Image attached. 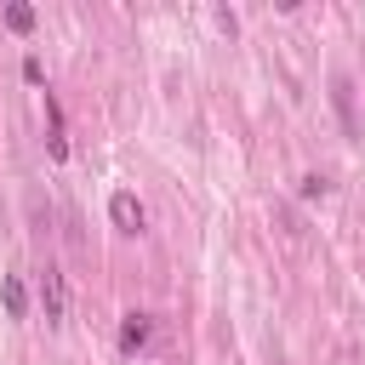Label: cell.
I'll return each instance as SVG.
<instances>
[{
	"label": "cell",
	"mask_w": 365,
	"mask_h": 365,
	"mask_svg": "<svg viewBox=\"0 0 365 365\" xmlns=\"http://www.w3.org/2000/svg\"><path fill=\"white\" fill-rule=\"evenodd\" d=\"M40 302H46V319L63 325V308H68V302H63V274H57V268L40 274Z\"/></svg>",
	"instance_id": "1"
},
{
	"label": "cell",
	"mask_w": 365,
	"mask_h": 365,
	"mask_svg": "<svg viewBox=\"0 0 365 365\" xmlns=\"http://www.w3.org/2000/svg\"><path fill=\"white\" fill-rule=\"evenodd\" d=\"M23 80H34V86L46 80V68H40V57H23Z\"/></svg>",
	"instance_id": "7"
},
{
	"label": "cell",
	"mask_w": 365,
	"mask_h": 365,
	"mask_svg": "<svg viewBox=\"0 0 365 365\" xmlns=\"http://www.w3.org/2000/svg\"><path fill=\"white\" fill-rule=\"evenodd\" d=\"M0 302H6V314H11V319H23V314H29V291H23V279H17V274H0Z\"/></svg>",
	"instance_id": "4"
},
{
	"label": "cell",
	"mask_w": 365,
	"mask_h": 365,
	"mask_svg": "<svg viewBox=\"0 0 365 365\" xmlns=\"http://www.w3.org/2000/svg\"><path fill=\"white\" fill-rule=\"evenodd\" d=\"M148 342V319L143 314H125V325H120V348H143Z\"/></svg>",
	"instance_id": "5"
},
{
	"label": "cell",
	"mask_w": 365,
	"mask_h": 365,
	"mask_svg": "<svg viewBox=\"0 0 365 365\" xmlns=\"http://www.w3.org/2000/svg\"><path fill=\"white\" fill-rule=\"evenodd\" d=\"M6 29H17V34H29V29H34V6H23V0H11V6H6Z\"/></svg>",
	"instance_id": "6"
},
{
	"label": "cell",
	"mask_w": 365,
	"mask_h": 365,
	"mask_svg": "<svg viewBox=\"0 0 365 365\" xmlns=\"http://www.w3.org/2000/svg\"><path fill=\"white\" fill-rule=\"evenodd\" d=\"M331 103H336V114H342V131H348V137H359V114H354V86H348V80H336V86H331Z\"/></svg>",
	"instance_id": "3"
},
{
	"label": "cell",
	"mask_w": 365,
	"mask_h": 365,
	"mask_svg": "<svg viewBox=\"0 0 365 365\" xmlns=\"http://www.w3.org/2000/svg\"><path fill=\"white\" fill-rule=\"evenodd\" d=\"M108 217H114L120 234H137V228H143V205H137L131 194H114V200H108Z\"/></svg>",
	"instance_id": "2"
}]
</instances>
